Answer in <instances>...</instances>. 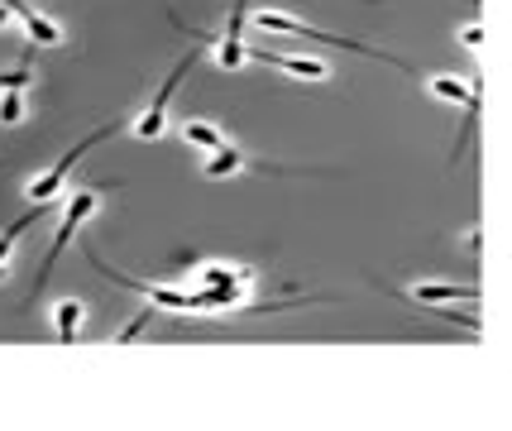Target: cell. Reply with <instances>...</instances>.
<instances>
[{"instance_id":"15","label":"cell","mask_w":512,"mask_h":431,"mask_svg":"<svg viewBox=\"0 0 512 431\" xmlns=\"http://www.w3.org/2000/svg\"><path fill=\"white\" fill-rule=\"evenodd\" d=\"M20 120H24L20 91H5V96H0V125H20Z\"/></svg>"},{"instance_id":"9","label":"cell","mask_w":512,"mask_h":431,"mask_svg":"<svg viewBox=\"0 0 512 431\" xmlns=\"http://www.w3.org/2000/svg\"><path fill=\"white\" fill-rule=\"evenodd\" d=\"M412 302L436 307V302H479V288H455V283H412Z\"/></svg>"},{"instance_id":"3","label":"cell","mask_w":512,"mask_h":431,"mask_svg":"<svg viewBox=\"0 0 512 431\" xmlns=\"http://www.w3.org/2000/svg\"><path fill=\"white\" fill-rule=\"evenodd\" d=\"M249 288V278L245 273H235V269H225V264H216V269H201V307L206 312H225V307H235L240 297H245Z\"/></svg>"},{"instance_id":"1","label":"cell","mask_w":512,"mask_h":431,"mask_svg":"<svg viewBox=\"0 0 512 431\" xmlns=\"http://www.w3.org/2000/svg\"><path fill=\"white\" fill-rule=\"evenodd\" d=\"M87 259H91V269H101L106 278H111V283H120V288H130V293L149 297L154 307H178V312H206L197 293H182V288H158V283H144V278H125L120 269H106V259H101L96 250H91Z\"/></svg>"},{"instance_id":"6","label":"cell","mask_w":512,"mask_h":431,"mask_svg":"<svg viewBox=\"0 0 512 431\" xmlns=\"http://www.w3.org/2000/svg\"><path fill=\"white\" fill-rule=\"evenodd\" d=\"M111 135H115V125H106V130H96L91 139H82V144H77L72 154H63V163H58V168H48L44 178H34V182H29V197H34V202H48V197L58 192V182L67 178V168H72V163L82 159V154H91V144H101V139H111Z\"/></svg>"},{"instance_id":"16","label":"cell","mask_w":512,"mask_h":431,"mask_svg":"<svg viewBox=\"0 0 512 431\" xmlns=\"http://www.w3.org/2000/svg\"><path fill=\"white\" fill-rule=\"evenodd\" d=\"M460 44L465 48H474V53H479V48H484V24L474 20V24H465V29H460Z\"/></svg>"},{"instance_id":"17","label":"cell","mask_w":512,"mask_h":431,"mask_svg":"<svg viewBox=\"0 0 512 431\" xmlns=\"http://www.w3.org/2000/svg\"><path fill=\"white\" fill-rule=\"evenodd\" d=\"M24 82H29V63H20L15 72H0V87H5V91H20Z\"/></svg>"},{"instance_id":"4","label":"cell","mask_w":512,"mask_h":431,"mask_svg":"<svg viewBox=\"0 0 512 431\" xmlns=\"http://www.w3.org/2000/svg\"><path fill=\"white\" fill-rule=\"evenodd\" d=\"M192 63H197V53H187L178 68L168 72V82L158 87V96L149 101V111L134 120V135H139V139H158V135H163V125H168V101H173V91H178V82L187 77V68H192Z\"/></svg>"},{"instance_id":"18","label":"cell","mask_w":512,"mask_h":431,"mask_svg":"<svg viewBox=\"0 0 512 431\" xmlns=\"http://www.w3.org/2000/svg\"><path fill=\"white\" fill-rule=\"evenodd\" d=\"M5 15H10V10H5V5H0V24H5Z\"/></svg>"},{"instance_id":"7","label":"cell","mask_w":512,"mask_h":431,"mask_svg":"<svg viewBox=\"0 0 512 431\" xmlns=\"http://www.w3.org/2000/svg\"><path fill=\"white\" fill-rule=\"evenodd\" d=\"M245 10H249V0H235L230 24H225V39H221V48H216V63H221L225 72L245 63Z\"/></svg>"},{"instance_id":"19","label":"cell","mask_w":512,"mask_h":431,"mask_svg":"<svg viewBox=\"0 0 512 431\" xmlns=\"http://www.w3.org/2000/svg\"><path fill=\"white\" fill-rule=\"evenodd\" d=\"M0 278H5V269H0Z\"/></svg>"},{"instance_id":"8","label":"cell","mask_w":512,"mask_h":431,"mask_svg":"<svg viewBox=\"0 0 512 431\" xmlns=\"http://www.w3.org/2000/svg\"><path fill=\"white\" fill-rule=\"evenodd\" d=\"M245 58H259L268 68H283L292 77H307V82H321V77H331L326 63H316V58H292V53H264V48H245Z\"/></svg>"},{"instance_id":"13","label":"cell","mask_w":512,"mask_h":431,"mask_svg":"<svg viewBox=\"0 0 512 431\" xmlns=\"http://www.w3.org/2000/svg\"><path fill=\"white\" fill-rule=\"evenodd\" d=\"M82 326V302H58V341H77Z\"/></svg>"},{"instance_id":"10","label":"cell","mask_w":512,"mask_h":431,"mask_svg":"<svg viewBox=\"0 0 512 431\" xmlns=\"http://www.w3.org/2000/svg\"><path fill=\"white\" fill-rule=\"evenodd\" d=\"M426 87H431V96H441V101H455V106H465V111H479V91L469 87V82H460V77H431Z\"/></svg>"},{"instance_id":"11","label":"cell","mask_w":512,"mask_h":431,"mask_svg":"<svg viewBox=\"0 0 512 431\" xmlns=\"http://www.w3.org/2000/svg\"><path fill=\"white\" fill-rule=\"evenodd\" d=\"M245 168V154L235 149V144H221V149H211V159H206V178H230V173H240Z\"/></svg>"},{"instance_id":"14","label":"cell","mask_w":512,"mask_h":431,"mask_svg":"<svg viewBox=\"0 0 512 431\" xmlns=\"http://www.w3.org/2000/svg\"><path fill=\"white\" fill-rule=\"evenodd\" d=\"M182 135H187V144H197V149H221L225 144L221 130H216V125H206V120H192Z\"/></svg>"},{"instance_id":"12","label":"cell","mask_w":512,"mask_h":431,"mask_svg":"<svg viewBox=\"0 0 512 431\" xmlns=\"http://www.w3.org/2000/svg\"><path fill=\"white\" fill-rule=\"evenodd\" d=\"M39 216H44V202H39V206H29V211H24L20 221H15V226H10V230H5V235H0V264H5V254L15 250V240H20L24 230L34 226V221H39Z\"/></svg>"},{"instance_id":"2","label":"cell","mask_w":512,"mask_h":431,"mask_svg":"<svg viewBox=\"0 0 512 431\" xmlns=\"http://www.w3.org/2000/svg\"><path fill=\"white\" fill-rule=\"evenodd\" d=\"M254 24H259L264 34H297V39H321V44L369 53V58H379V63H398L393 53H383V48H374V44H359V39H340V34H321V29H312V24H297V20H288V15H259ZM398 68H402V63H398Z\"/></svg>"},{"instance_id":"5","label":"cell","mask_w":512,"mask_h":431,"mask_svg":"<svg viewBox=\"0 0 512 431\" xmlns=\"http://www.w3.org/2000/svg\"><path fill=\"white\" fill-rule=\"evenodd\" d=\"M91 211H96V187H82V192H72V202H67V216H63V230L53 235V245H48V254H44V273L53 269V259L67 250V240L82 230V221H87ZM44 273H39V283H44Z\"/></svg>"}]
</instances>
